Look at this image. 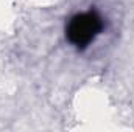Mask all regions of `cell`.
<instances>
[{
  "mask_svg": "<svg viewBox=\"0 0 134 132\" xmlns=\"http://www.w3.org/2000/svg\"><path fill=\"white\" fill-rule=\"evenodd\" d=\"M103 30V20L95 11L75 14L66 27L67 40L78 50H84Z\"/></svg>",
  "mask_w": 134,
  "mask_h": 132,
  "instance_id": "cell-1",
  "label": "cell"
}]
</instances>
